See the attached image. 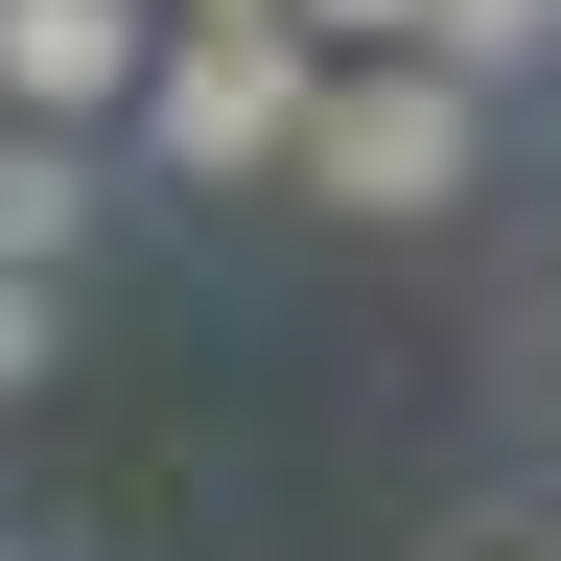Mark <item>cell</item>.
Returning a JSON list of instances; mask_svg holds the SVG:
<instances>
[{
  "mask_svg": "<svg viewBox=\"0 0 561 561\" xmlns=\"http://www.w3.org/2000/svg\"><path fill=\"white\" fill-rule=\"evenodd\" d=\"M280 187H305L328 234H445V210L491 187V70H445V47H328Z\"/></svg>",
  "mask_w": 561,
  "mask_h": 561,
  "instance_id": "6da1fadb",
  "label": "cell"
},
{
  "mask_svg": "<svg viewBox=\"0 0 561 561\" xmlns=\"http://www.w3.org/2000/svg\"><path fill=\"white\" fill-rule=\"evenodd\" d=\"M305 94H328V24L305 0H164V70H140V164L164 187H280L305 164Z\"/></svg>",
  "mask_w": 561,
  "mask_h": 561,
  "instance_id": "7a4b0ae2",
  "label": "cell"
},
{
  "mask_svg": "<svg viewBox=\"0 0 561 561\" xmlns=\"http://www.w3.org/2000/svg\"><path fill=\"white\" fill-rule=\"evenodd\" d=\"M140 70H164V0H0V117H140Z\"/></svg>",
  "mask_w": 561,
  "mask_h": 561,
  "instance_id": "3957f363",
  "label": "cell"
},
{
  "mask_svg": "<svg viewBox=\"0 0 561 561\" xmlns=\"http://www.w3.org/2000/svg\"><path fill=\"white\" fill-rule=\"evenodd\" d=\"M0 257H94V117H0Z\"/></svg>",
  "mask_w": 561,
  "mask_h": 561,
  "instance_id": "277c9868",
  "label": "cell"
},
{
  "mask_svg": "<svg viewBox=\"0 0 561 561\" xmlns=\"http://www.w3.org/2000/svg\"><path fill=\"white\" fill-rule=\"evenodd\" d=\"M421 47H445V70H561V0H445Z\"/></svg>",
  "mask_w": 561,
  "mask_h": 561,
  "instance_id": "5b68a950",
  "label": "cell"
},
{
  "mask_svg": "<svg viewBox=\"0 0 561 561\" xmlns=\"http://www.w3.org/2000/svg\"><path fill=\"white\" fill-rule=\"evenodd\" d=\"M47 351H70V280H47V257H0V398H47Z\"/></svg>",
  "mask_w": 561,
  "mask_h": 561,
  "instance_id": "8992f818",
  "label": "cell"
},
{
  "mask_svg": "<svg viewBox=\"0 0 561 561\" xmlns=\"http://www.w3.org/2000/svg\"><path fill=\"white\" fill-rule=\"evenodd\" d=\"M305 24H328V47H421L445 0H305Z\"/></svg>",
  "mask_w": 561,
  "mask_h": 561,
  "instance_id": "52a82bcc",
  "label": "cell"
},
{
  "mask_svg": "<svg viewBox=\"0 0 561 561\" xmlns=\"http://www.w3.org/2000/svg\"><path fill=\"white\" fill-rule=\"evenodd\" d=\"M468 561H538V538H468Z\"/></svg>",
  "mask_w": 561,
  "mask_h": 561,
  "instance_id": "ba28073f",
  "label": "cell"
},
{
  "mask_svg": "<svg viewBox=\"0 0 561 561\" xmlns=\"http://www.w3.org/2000/svg\"><path fill=\"white\" fill-rule=\"evenodd\" d=\"M0 561H47V538H0Z\"/></svg>",
  "mask_w": 561,
  "mask_h": 561,
  "instance_id": "9c48e42d",
  "label": "cell"
}]
</instances>
